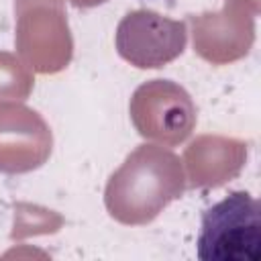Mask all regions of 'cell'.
<instances>
[{"label": "cell", "mask_w": 261, "mask_h": 261, "mask_svg": "<svg viewBox=\"0 0 261 261\" xmlns=\"http://www.w3.org/2000/svg\"><path fill=\"white\" fill-rule=\"evenodd\" d=\"M196 255L202 261H261V208L249 192H230L202 212Z\"/></svg>", "instance_id": "6da1fadb"}]
</instances>
